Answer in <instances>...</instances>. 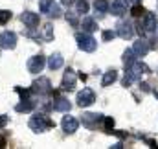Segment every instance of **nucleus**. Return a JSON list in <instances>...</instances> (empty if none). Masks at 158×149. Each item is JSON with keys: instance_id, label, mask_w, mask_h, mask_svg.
<instances>
[{"instance_id": "obj_25", "label": "nucleus", "mask_w": 158, "mask_h": 149, "mask_svg": "<svg viewBox=\"0 0 158 149\" xmlns=\"http://www.w3.org/2000/svg\"><path fill=\"white\" fill-rule=\"evenodd\" d=\"M9 19H11V11H7V9H0V26L7 24Z\"/></svg>"}, {"instance_id": "obj_19", "label": "nucleus", "mask_w": 158, "mask_h": 149, "mask_svg": "<svg viewBox=\"0 0 158 149\" xmlns=\"http://www.w3.org/2000/svg\"><path fill=\"white\" fill-rule=\"evenodd\" d=\"M136 53H134V50L132 48H129V50H125L123 52V65L129 68V66H132L134 65V61H136V57H134Z\"/></svg>"}, {"instance_id": "obj_27", "label": "nucleus", "mask_w": 158, "mask_h": 149, "mask_svg": "<svg viewBox=\"0 0 158 149\" xmlns=\"http://www.w3.org/2000/svg\"><path fill=\"white\" fill-rule=\"evenodd\" d=\"M66 20L76 28V26H79V19H77V13H74V11H68L66 13Z\"/></svg>"}, {"instance_id": "obj_14", "label": "nucleus", "mask_w": 158, "mask_h": 149, "mask_svg": "<svg viewBox=\"0 0 158 149\" xmlns=\"http://www.w3.org/2000/svg\"><path fill=\"white\" fill-rule=\"evenodd\" d=\"M52 109H55V111H59V112H68L70 109H72V105H70L68 100H64V98H57V100L52 103Z\"/></svg>"}, {"instance_id": "obj_23", "label": "nucleus", "mask_w": 158, "mask_h": 149, "mask_svg": "<svg viewBox=\"0 0 158 149\" xmlns=\"http://www.w3.org/2000/svg\"><path fill=\"white\" fill-rule=\"evenodd\" d=\"M50 17H53V19H57V17H61V7H59V4H50V7H48V11H46Z\"/></svg>"}, {"instance_id": "obj_18", "label": "nucleus", "mask_w": 158, "mask_h": 149, "mask_svg": "<svg viewBox=\"0 0 158 149\" xmlns=\"http://www.w3.org/2000/svg\"><path fill=\"white\" fill-rule=\"evenodd\" d=\"M33 109H35V101H31V100H22V101L15 107L17 112H31Z\"/></svg>"}, {"instance_id": "obj_10", "label": "nucleus", "mask_w": 158, "mask_h": 149, "mask_svg": "<svg viewBox=\"0 0 158 149\" xmlns=\"http://www.w3.org/2000/svg\"><path fill=\"white\" fill-rule=\"evenodd\" d=\"M20 20H22L28 28L39 26V15H37V13H31V11H24V13L20 15Z\"/></svg>"}, {"instance_id": "obj_31", "label": "nucleus", "mask_w": 158, "mask_h": 149, "mask_svg": "<svg viewBox=\"0 0 158 149\" xmlns=\"http://www.w3.org/2000/svg\"><path fill=\"white\" fill-rule=\"evenodd\" d=\"M103 121H105V129L110 133V131H112V127H114V118H110V116H109V118H103Z\"/></svg>"}, {"instance_id": "obj_21", "label": "nucleus", "mask_w": 158, "mask_h": 149, "mask_svg": "<svg viewBox=\"0 0 158 149\" xmlns=\"http://www.w3.org/2000/svg\"><path fill=\"white\" fill-rule=\"evenodd\" d=\"M42 39L44 40H53V26H52V22H46L42 26Z\"/></svg>"}, {"instance_id": "obj_30", "label": "nucleus", "mask_w": 158, "mask_h": 149, "mask_svg": "<svg viewBox=\"0 0 158 149\" xmlns=\"http://www.w3.org/2000/svg\"><path fill=\"white\" fill-rule=\"evenodd\" d=\"M101 37H103V40H112V39L116 37V32H112V30H105V32L101 33Z\"/></svg>"}, {"instance_id": "obj_26", "label": "nucleus", "mask_w": 158, "mask_h": 149, "mask_svg": "<svg viewBox=\"0 0 158 149\" xmlns=\"http://www.w3.org/2000/svg\"><path fill=\"white\" fill-rule=\"evenodd\" d=\"M76 9H77V13L85 15V13L88 11V4H86V0H77V2H76Z\"/></svg>"}, {"instance_id": "obj_8", "label": "nucleus", "mask_w": 158, "mask_h": 149, "mask_svg": "<svg viewBox=\"0 0 158 149\" xmlns=\"http://www.w3.org/2000/svg\"><path fill=\"white\" fill-rule=\"evenodd\" d=\"M61 125H63V131L66 133V134H72V133H76L79 127V121L74 118V116H64L63 118V121H61Z\"/></svg>"}, {"instance_id": "obj_5", "label": "nucleus", "mask_w": 158, "mask_h": 149, "mask_svg": "<svg viewBox=\"0 0 158 149\" xmlns=\"http://www.w3.org/2000/svg\"><path fill=\"white\" fill-rule=\"evenodd\" d=\"M0 46L4 50H13L17 46V35L13 32H4L0 35Z\"/></svg>"}, {"instance_id": "obj_13", "label": "nucleus", "mask_w": 158, "mask_h": 149, "mask_svg": "<svg viewBox=\"0 0 158 149\" xmlns=\"http://www.w3.org/2000/svg\"><path fill=\"white\" fill-rule=\"evenodd\" d=\"M109 11H110L112 15H116V17H121V15L127 13V7H125L123 0H114L112 4H109Z\"/></svg>"}, {"instance_id": "obj_36", "label": "nucleus", "mask_w": 158, "mask_h": 149, "mask_svg": "<svg viewBox=\"0 0 158 149\" xmlns=\"http://www.w3.org/2000/svg\"><path fill=\"white\" fill-rule=\"evenodd\" d=\"M125 2H127V4H138L140 0H123V4H125Z\"/></svg>"}, {"instance_id": "obj_35", "label": "nucleus", "mask_w": 158, "mask_h": 149, "mask_svg": "<svg viewBox=\"0 0 158 149\" xmlns=\"http://www.w3.org/2000/svg\"><path fill=\"white\" fill-rule=\"evenodd\" d=\"M76 0H61V4H64V6H70V4H74Z\"/></svg>"}, {"instance_id": "obj_17", "label": "nucleus", "mask_w": 158, "mask_h": 149, "mask_svg": "<svg viewBox=\"0 0 158 149\" xmlns=\"http://www.w3.org/2000/svg\"><path fill=\"white\" fill-rule=\"evenodd\" d=\"M81 26H83V32H86V33H92V32L98 30V22L94 19H90V17H85L83 22H81Z\"/></svg>"}, {"instance_id": "obj_32", "label": "nucleus", "mask_w": 158, "mask_h": 149, "mask_svg": "<svg viewBox=\"0 0 158 149\" xmlns=\"http://www.w3.org/2000/svg\"><path fill=\"white\" fill-rule=\"evenodd\" d=\"M7 121H9V118H7L6 114H0V129H2V127H6V125H7Z\"/></svg>"}, {"instance_id": "obj_9", "label": "nucleus", "mask_w": 158, "mask_h": 149, "mask_svg": "<svg viewBox=\"0 0 158 149\" xmlns=\"http://www.w3.org/2000/svg\"><path fill=\"white\" fill-rule=\"evenodd\" d=\"M140 24L145 32H155L156 30V15L155 13H143V20Z\"/></svg>"}, {"instance_id": "obj_39", "label": "nucleus", "mask_w": 158, "mask_h": 149, "mask_svg": "<svg viewBox=\"0 0 158 149\" xmlns=\"http://www.w3.org/2000/svg\"><path fill=\"white\" fill-rule=\"evenodd\" d=\"M155 96H156V98H158V90H155Z\"/></svg>"}, {"instance_id": "obj_1", "label": "nucleus", "mask_w": 158, "mask_h": 149, "mask_svg": "<svg viewBox=\"0 0 158 149\" xmlns=\"http://www.w3.org/2000/svg\"><path fill=\"white\" fill-rule=\"evenodd\" d=\"M30 129L31 131H35V133H42V131H46V129H52L55 123L46 116V114H35V116H31L30 118Z\"/></svg>"}, {"instance_id": "obj_24", "label": "nucleus", "mask_w": 158, "mask_h": 149, "mask_svg": "<svg viewBox=\"0 0 158 149\" xmlns=\"http://www.w3.org/2000/svg\"><path fill=\"white\" fill-rule=\"evenodd\" d=\"M143 13H145V9H143L140 4H132V7H131V15H132V17L138 19V17H143Z\"/></svg>"}, {"instance_id": "obj_37", "label": "nucleus", "mask_w": 158, "mask_h": 149, "mask_svg": "<svg viewBox=\"0 0 158 149\" xmlns=\"http://www.w3.org/2000/svg\"><path fill=\"white\" fill-rule=\"evenodd\" d=\"M112 147H114V149H119V147H123V144H121V142H116V144H114Z\"/></svg>"}, {"instance_id": "obj_6", "label": "nucleus", "mask_w": 158, "mask_h": 149, "mask_svg": "<svg viewBox=\"0 0 158 149\" xmlns=\"http://www.w3.org/2000/svg\"><path fill=\"white\" fill-rule=\"evenodd\" d=\"M44 65H46V57H42V55H33V57L28 61V70H30L31 74H39L40 70L44 68Z\"/></svg>"}, {"instance_id": "obj_11", "label": "nucleus", "mask_w": 158, "mask_h": 149, "mask_svg": "<svg viewBox=\"0 0 158 149\" xmlns=\"http://www.w3.org/2000/svg\"><path fill=\"white\" fill-rule=\"evenodd\" d=\"M101 120H103V116H101V114H92V112L83 114V125H85V127H88V129H94Z\"/></svg>"}, {"instance_id": "obj_22", "label": "nucleus", "mask_w": 158, "mask_h": 149, "mask_svg": "<svg viewBox=\"0 0 158 149\" xmlns=\"http://www.w3.org/2000/svg\"><path fill=\"white\" fill-rule=\"evenodd\" d=\"M94 9H96V13H107L109 11V2L107 0H96Z\"/></svg>"}, {"instance_id": "obj_34", "label": "nucleus", "mask_w": 158, "mask_h": 149, "mask_svg": "<svg viewBox=\"0 0 158 149\" xmlns=\"http://www.w3.org/2000/svg\"><path fill=\"white\" fill-rule=\"evenodd\" d=\"M147 144H149V147H158V144L155 140H147Z\"/></svg>"}, {"instance_id": "obj_4", "label": "nucleus", "mask_w": 158, "mask_h": 149, "mask_svg": "<svg viewBox=\"0 0 158 149\" xmlns=\"http://www.w3.org/2000/svg\"><path fill=\"white\" fill-rule=\"evenodd\" d=\"M94 101H96V94L90 88H83L77 94V105L79 107H90Z\"/></svg>"}, {"instance_id": "obj_12", "label": "nucleus", "mask_w": 158, "mask_h": 149, "mask_svg": "<svg viewBox=\"0 0 158 149\" xmlns=\"http://www.w3.org/2000/svg\"><path fill=\"white\" fill-rule=\"evenodd\" d=\"M132 33H134V30H132V26H131L129 22H119L118 24L116 35H119L121 39H131L132 37Z\"/></svg>"}, {"instance_id": "obj_7", "label": "nucleus", "mask_w": 158, "mask_h": 149, "mask_svg": "<svg viewBox=\"0 0 158 149\" xmlns=\"http://www.w3.org/2000/svg\"><path fill=\"white\" fill-rule=\"evenodd\" d=\"M76 79H77L76 72L68 68V70L64 72V75H63V85H61V87H63V90H68V92H70V90H74V88H76Z\"/></svg>"}, {"instance_id": "obj_28", "label": "nucleus", "mask_w": 158, "mask_h": 149, "mask_svg": "<svg viewBox=\"0 0 158 149\" xmlns=\"http://www.w3.org/2000/svg\"><path fill=\"white\" fill-rule=\"evenodd\" d=\"M15 90L19 92L20 100H30V94H31V90H28V88H20V87H17Z\"/></svg>"}, {"instance_id": "obj_38", "label": "nucleus", "mask_w": 158, "mask_h": 149, "mask_svg": "<svg viewBox=\"0 0 158 149\" xmlns=\"http://www.w3.org/2000/svg\"><path fill=\"white\" fill-rule=\"evenodd\" d=\"M2 147H6V140H4V138H0V149Z\"/></svg>"}, {"instance_id": "obj_20", "label": "nucleus", "mask_w": 158, "mask_h": 149, "mask_svg": "<svg viewBox=\"0 0 158 149\" xmlns=\"http://www.w3.org/2000/svg\"><path fill=\"white\" fill-rule=\"evenodd\" d=\"M116 79H118V72H116V70H109V72H105V75H103L101 85H103V87H109V85H112Z\"/></svg>"}, {"instance_id": "obj_33", "label": "nucleus", "mask_w": 158, "mask_h": 149, "mask_svg": "<svg viewBox=\"0 0 158 149\" xmlns=\"http://www.w3.org/2000/svg\"><path fill=\"white\" fill-rule=\"evenodd\" d=\"M142 90H143V92H149L151 88H149V85H147V83H142Z\"/></svg>"}, {"instance_id": "obj_15", "label": "nucleus", "mask_w": 158, "mask_h": 149, "mask_svg": "<svg viewBox=\"0 0 158 149\" xmlns=\"http://www.w3.org/2000/svg\"><path fill=\"white\" fill-rule=\"evenodd\" d=\"M132 50H134V53L136 55H140V57H143L147 52H149V44H147V40H143V39H140V40H136L134 42V46H132Z\"/></svg>"}, {"instance_id": "obj_16", "label": "nucleus", "mask_w": 158, "mask_h": 149, "mask_svg": "<svg viewBox=\"0 0 158 149\" xmlns=\"http://www.w3.org/2000/svg\"><path fill=\"white\" fill-rule=\"evenodd\" d=\"M63 63H64V59H63V55H61V53H53V55H50V59H48V66H50L52 70L61 68V66H63Z\"/></svg>"}, {"instance_id": "obj_3", "label": "nucleus", "mask_w": 158, "mask_h": 149, "mask_svg": "<svg viewBox=\"0 0 158 149\" xmlns=\"http://www.w3.org/2000/svg\"><path fill=\"white\" fill-rule=\"evenodd\" d=\"M31 92L35 94H52V83L48 77H39L33 85H31Z\"/></svg>"}, {"instance_id": "obj_29", "label": "nucleus", "mask_w": 158, "mask_h": 149, "mask_svg": "<svg viewBox=\"0 0 158 149\" xmlns=\"http://www.w3.org/2000/svg\"><path fill=\"white\" fill-rule=\"evenodd\" d=\"M52 2H53V0H39V9H40V13H46Z\"/></svg>"}, {"instance_id": "obj_2", "label": "nucleus", "mask_w": 158, "mask_h": 149, "mask_svg": "<svg viewBox=\"0 0 158 149\" xmlns=\"http://www.w3.org/2000/svg\"><path fill=\"white\" fill-rule=\"evenodd\" d=\"M76 40H77V46L83 52H94V50L98 48V40L92 37L90 33H86V32L77 33V35H76Z\"/></svg>"}]
</instances>
